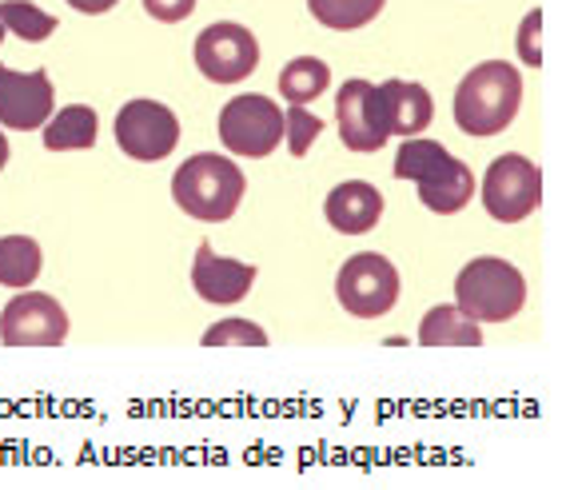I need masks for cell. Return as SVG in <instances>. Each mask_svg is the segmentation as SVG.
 Returning <instances> with one entry per match:
<instances>
[{
  "label": "cell",
  "instance_id": "15",
  "mask_svg": "<svg viewBox=\"0 0 562 490\" xmlns=\"http://www.w3.org/2000/svg\"><path fill=\"white\" fill-rule=\"evenodd\" d=\"M327 224L344 236H368L383 219V196H379L375 184H363V180H347V184L331 187V196L324 204Z\"/></svg>",
  "mask_w": 562,
  "mask_h": 490
},
{
  "label": "cell",
  "instance_id": "9",
  "mask_svg": "<svg viewBox=\"0 0 562 490\" xmlns=\"http://www.w3.org/2000/svg\"><path fill=\"white\" fill-rule=\"evenodd\" d=\"M256 65H260V44L244 24L220 21L195 36V68L212 84H239L256 72Z\"/></svg>",
  "mask_w": 562,
  "mask_h": 490
},
{
  "label": "cell",
  "instance_id": "27",
  "mask_svg": "<svg viewBox=\"0 0 562 490\" xmlns=\"http://www.w3.org/2000/svg\"><path fill=\"white\" fill-rule=\"evenodd\" d=\"M9 163V140H4V132H0V168Z\"/></svg>",
  "mask_w": 562,
  "mask_h": 490
},
{
  "label": "cell",
  "instance_id": "19",
  "mask_svg": "<svg viewBox=\"0 0 562 490\" xmlns=\"http://www.w3.org/2000/svg\"><path fill=\"white\" fill-rule=\"evenodd\" d=\"M44 255L41 243L29 236H4L0 240V284L4 287H29L41 275Z\"/></svg>",
  "mask_w": 562,
  "mask_h": 490
},
{
  "label": "cell",
  "instance_id": "16",
  "mask_svg": "<svg viewBox=\"0 0 562 490\" xmlns=\"http://www.w3.org/2000/svg\"><path fill=\"white\" fill-rule=\"evenodd\" d=\"M97 112L88 109V104H68V109H60L53 121L44 124V148L48 152H85V148L97 144Z\"/></svg>",
  "mask_w": 562,
  "mask_h": 490
},
{
  "label": "cell",
  "instance_id": "5",
  "mask_svg": "<svg viewBox=\"0 0 562 490\" xmlns=\"http://www.w3.org/2000/svg\"><path fill=\"white\" fill-rule=\"evenodd\" d=\"M339 307L356 319H379L387 316L400 299V272L387 255L379 251H359L339 267L336 275Z\"/></svg>",
  "mask_w": 562,
  "mask_h": 490
},
{
  "label": "cell",
  "instance_id": "7",
  "mask_svg": "<svg viewBox=\"0 0 562 490\" xmlns=\"http://www.w3.org/2000/svg\"><path fill=\"white\" fill-rule=\"evenodd\" d=\"M542 204V172L527 156H498L483 175V207L498 224H519Z\"/></svg>",
  "mask_w": 562,
  "mask_h": 490
},
{
  "label": "cell",
  "instance_id": "14",
  "mask_svg": "<svg viewBox=\"0 0 562 490\" xmlns=\"http://www.w3.org/2000/svg\"><path fill=\"white\" fill-rule=\"evenodd\" d=\"M379 88V112H383V128L387 136H423L427 124L435 121V100L423 84H407V80H383Z\"/></svg>",
  "mask_w": 562,
  "mask_h": 490
},
{
  "label": "cell",
  "instance_id": "4",
  "mask_svg": "<svg viewBox=\"0 0 562 490\" xmlns=\"http://www.w3.org/2000/svg\"><path fill=\"white\" fill-rule=\"evenodd\" d=\"M527 304V280L515 263L479 255L454 280V307L475 323H507Z\"/></svg>",
  "mask_w": 562,
  "mask_h": 490
},
{
  "label": "cell",
  "instance_id": "24",
  "mask_svg": "<svg viewBox=\"0 0 562 490\" xmlns=\"http://www.w3.org/2000/svg\"><path fill=\"white\" fill-rule=\"evenodd\" d=\"M519 56L522 65L542 68V9H530L527 21L519 24Z\"/></svg>",
  "mask_w": 562,
  "mask_h": 490
},
{
  "label": "cell",
  "instance_id": "23",
  "mask_svg": "<svg viewBox=\"0 0 562 490\" xmlns=\"http://www.w3.org/2000/svg\"><path fill=\"white\" fill-rule=\"evenodd\" d=\"M319 132H324V121H319V116H312L303 104H292V109H288V116H283V136H288V148H292V156L312 152V144L319 140Z\"/></svg>",
  "mask_w": 562,
  "mask_h": 490
},
{
  "label": "cell",
  "instance_id": "20",
  "mask_svg": "<svg viewBox=\"0 0 562 490\" xmlns=\"http://www.w3.org/2000/svg\"><path fill=\"white\" fill-rule=\"evenodd\" d=\"M387 0H307L312 16L324 29H336V33H351V29H363L383 12Z\"/></svg>",
  "mask_w": 562,
  "mask_h": 490
},
{
  "label": "cell",
  "instance_id": "26",
  "mask_svg": "<svg viewBox=\"0 0 562 490\" xmlns=\"http://www.w3.org/2000/svg\"><path fill=\"white\" fill-rule=\"evenodd\" d=\"M76 12H85V16H100V12H109V9H116L120 0H68Z\"/></svg>",
  "mask_w": 562,
  "mask_h": 490
},
{
  "label": "cell",
  "instance_id": "17",
  "mask_svg": "<svg viewBox=\"0 0 562 490\" xmlns=\"http://www.w3.org/2000/svg\"><path fill=\"white\" fill-rule=\"evenodd\" d=\"M419 343L423 347H479L483 331L471 316H463L459 307H431L419 323Z\"/></svg>",
  "mask_w": 562,
  "mask_h": 490
},
{
  "label": "cell",
  "instance_id": "25",
  "mask_svg": "<svg viewBox=\"0 0 562 490\" xmlns=\"http://www.w3.org/2000/svg\"><path fill=\"white\" fill-rule=\"evenodd\" d=\"M144 9H148L151 21L180 24V21H188V16L195 12V0H144Z\"/></svg>",
  "mask_w": 562,
  "mask_h": 490
},
{
  "label": "cell",
  "instance_id": "22",
  "mask_svg": "<svg viewBox=\"0 0 562 490\" xmlns=\"http://www.w3.org/2000/svg\"><path fill=\"white\" fill-rule=\"evenodd\" d=\"M227 343H236V347H263L268 343V331L260 323H251V319H220L204 331V347H227Z\"/></svg>",
  "mask_w": 562,
  "mask_h": 490
},
{
  "label": "cell",
  "instance_id": "2",
  "mask_svg": "<svg viewBox=\"0 0 562 490\" xmlns=\"http://www.w3.org/2000/svg\"><path fill=\"white\" fill-rule=\"evenodd\" d=\"M395 175L412 180L419 187L423 207H431L439 216H454L463 212L475 196V172L463 160H454L443 144L435 140H403V148L395 152Z\"/></svg>",
  "mask_w": 562,
  "mask_h": 490
},
{
  "label": "cell",
  "instance_id": "8",
  "mask_svg": "<svg viewBox=\"0 0 562 490\" xmlns=\"http://www.w3.org/2000/svg\"><path fill=\"white\" fill-rule=\"evenodd\" d=\"M116 144L120 152L140 163H156L176 152L180 144V121L160 100H128L116 112Z\"/></svg>",
  "mask_w": 562,
  "mask_h": 490
},
{
  "label": "cell",
  "instance_id": "28",
  "mask_svg": "<svg viewBox=\"0 0 562 490\" xmlns=\"http://www.w3.org/2000/svg\"><path fill=\"white\" fill-rule=\"evenodd\" d=\"M0 41H4V24H0Z\"/></svg>",
  "mask_w": 562,
  "mask_h": 490
},
{
  "label": "cell",
  "instance_id": "12",
  "mask_svg": "<svg viewBox=\"0 0 562 490\" xmlns=\"http://www.w3.org/2000/svg\"><path fill=\"white\" fill-rule=\"evenodd\" d=\"M336 124L339 140L351 152H379L391 140L379 112V88L371 80H347L336 96Z\"/></svg>",
  "mask_w": 562,
  "mask_h": 490
},
{
  "label": "cell",
  "instance_id": "1",
  "mask_svg": "<svg viewBox=\"0 0 562 490\" xmlns=\"http://www.w3.org/2000/svg\"><path fill=\"white\" fill-rule=\"evenodd\" d=\"M522 104V77L510 60H483L454 88V124L467 136H498Z\"/></svg>",
  "mask_w": 562,
  "mask_h": 490
},
{
  "label": "cell",
  "instance_id": "3",
  "mask_svg": "<svg viewBox=\"0 0 562 490\" xmlns=\"http://www.w3.org/2000/svg\"><path fill=\"white\" fill-rule=\"evenodd\" d=\"M244 187H248L244 172L220 152L192 156L172 175V200L184 216L200 219V224H224L236 216Z\"/></svg>",
  "mask_w": 562,
  "mask_h": 490
},
{
  "label": "cell",
  "instance_id": "13",
  "mask_svg": "<svg viewBox=\"0 0 562 490\" xmlns=\"http://www.w3.org/2000/svg\"><path fill=\"white\" fill-rule=\"evenodd\" d=\"M256 284V267L239 260H227V255H216L212 243H200L192 260V287L204 304H239L244 295Z\"/></svg>",
  "mask_w": 562,
  "mask_h": 490
},
{
  "label": "cell",
  "instance_id": "18",
  "mask_svg": "<svg viewBox=\"0 0 562 490\" xmlns=\"http://www.w3.org/2000/svg\"><path fill=\"white\" fill-rule=\"evenodd\" d=\"M331 84V68L319 56H295L280 72V92L288 104H312L319 100Z\"/></svg>",
  "mask_w": 562,
  "mask_h": 490
},
{
  "label": "cell",
  "instance_id": "10",
  "mask_svg": "<svg viewBox=\"0 0 562 490\" xmlns=\"http://www.w3.org/2000/svg\"><path fill=\"white\" fill-rule=\"evenodd\" d=\"M68 339V316L53 295L21 292L0 311V343L4 347H60Z\"/></svg>",
  "mask_w": 562,
  "mask_h": 490
},
{
  "label": "cell",
  "instance_id": "6",
  "mask_svg": "<svg viewBox=\"0 0 562 490\" xmlns=\"http://www.w3.org/2000/svg\"><path fill=\"white\" fill-rule=\"evenodd\" d=\"M220 140H224L227 152L263 160L283 140V109L276 100L256 96V92L227 100L224 112H220Z\"/></svg>",
  "mask_w": 562,
  "mask_h": 490
},
{
  "label": "cell",
  "instance_id": "21",
  "mask_svg": "<svg viewBox=\"0 0 562 490\" xmlns=\"http://www.w3.org/2000/svg\"><path fill=\"white\" fill-rule=\"evenodd\" d=\"M0 24H4V33H16L29 44L48 41V36L56 33L53 12L36 9V4H29V0H0Z\"/></svg>",
  "mask_w": 562,
  "mask_h": 490
},
{
  "label": "cell",
  "instance_id": "11",
  "mask_svg": "<svg viewBox=\"0 0 562 490\" xmlns=\"http://www.w3.org/2000/svg\"><path fill=\"white\" fill-rule=\"evenodd\" d=\"M56 92L44 68L36 72H12L0 65V128L33 132L53 121Z\"/></svg>",
  "mask_w": 562,
  "mask_h": 490
}]
</instances>
